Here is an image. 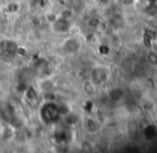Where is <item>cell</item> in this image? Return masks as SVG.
<instances>
[{"instance_id":"cell-1","label":"cell","mask_w":157,"mask_h":153,"mask_svg":"<svg viewBox=\"0 0 157 153\" xmlns=\"http://www.w3.org/2000/svg\"><path fill=\"white\" fill-rule=\"evenodd\" d=\"M63 47L69 54H75V53H78L80 50L81 44L78 43L75 39H68L63 43Z\"/></svg>"},{"instance_id":"cell-2","label":"cell","mask_w":157,"mask_h":153,"mask_svg":"<svg viewBox=\"0 0 157 153\" xmlns=\"http://www.w3.org/2000/svg\"><path fill=\"white\" fill-rule=\"evenodd\" d=\"M123 20H124V25L129 27H135L138 25V18L135 14H125L123 16Z\"/></svg>"},{"instance_id":"cell-3","label":"cell","mask_w":157,"mask_h":153,"mask_svg":"<svg viewBox=\"0 0 157 153\" xmlns=\"http://www.w3.org/2000/svg\"><path fill=\"white\" fill-rule=\"evenodd\" d=\"M58 17L61 18V20H68V22H71L72 17H73V10L69 9V8H66V9L61 10L58 14Z\"/></svg>"},{"instance_id":"cell-4","label":"cell","mask_w":157,"mask_h":153,"mask_svg":"<svg viewBox=\"0 0 157 153\" xmlns=\"http://www.w3.org/2000/svg\"><path fill=\"white\" fill-rule=\"evenodd\" d=\"M146 60H147L148 64H151L152 67H157V52H155V50L147 52Z\"/></svg>"},{"instance_id":"cell-5","label":"cell","mask_w":157,"mask_h":153,"mask_svg":"<svg viewBox=\"0 0 157 153\" xmlns=\"http://www.w3.org/2000/svg\"><path fill=\"white\" fill-rule=\"evenodd\" d=\"M46 20H48L51 24H54V23L58 20V15H56V14H54V13H48V14H46Z\"/></svg>"},{"instance_id":"cell-6","label":"cell","mask_w":157,"mask_h":153,"mask_svg":"<svg viewBox=\"0 0 157 153\" xmlns=\"http://www.w3.org/2000/svg\"><path fill=\"white\" fill-rule=\"evenodd\" d=\"M7 8H8V10H9L10 13H15V12H17V10H18V5L15 2H12V3H10Z\"/></svg>"}]
</instances>
